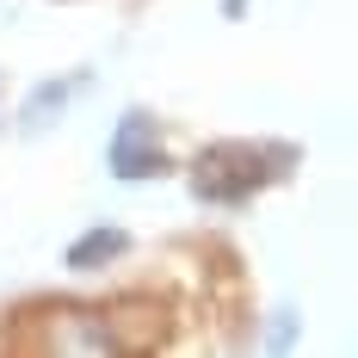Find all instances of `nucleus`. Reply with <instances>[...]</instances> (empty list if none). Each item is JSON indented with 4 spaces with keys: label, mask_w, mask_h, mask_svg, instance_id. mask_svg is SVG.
I'll return each mask as SVG.
<instances>
[{
    "label": "nucleus",
    "mask_w": 358,
    "mask_h": 358,
    "mask_svg": "<svg viewBox=\"0 0 358 358\" xmlns=\"http://www.w3.org/2000/svg\"><path fill=\"white\" fill-rule=\"evenodd\" d=\"M19 346L56 358H106V352H130L136 340L124 334V309H37L19 327Z\"/></svg>",
    "instance_id": "f257e3e1"
},
{
    "label": "nucleus",
    "mask_w": 358,
    "mask_h": 358,
    "mask_svg": "<svg viewBox=\"0 0 358 358\" xmlns=\"http://www.w3.org/2000/svg\"><path fill=\"white\" fill-rule=\"evenodd\" d=\"M266 179V161L253 155V148H241V143H216V148H204L198 155V198H216V204H235V198H248L253 185Z\"/></svg>",
    "instance_id": "f03ea898"
},
{
    "label": "nucleus",
    "mask_w": 358,
    "mask_h": 358,
    "mask_svg": "<svg viewBox=\"0 0 358 358\" xmlns=\"http://www.w3.org/2000/svg\"><path fill=\"white\" fill-rule=\"evenodd\" d=\"M167 161H161V136H155V124H148L143 111H124V124L111 130V173L117 179H148L161 173Z\"/></svg>",
    "instance_id": "7ed1b4c3"
},
{
    "label": "nucleus",
    "mask_w": 358,
    "mask_h": 358,
    "mask_svg": "<svg viewBox=\"0 0 358 358\" xmlns=\"http://www.w3.org/2000/svg\"><path fill=\"white\" fill-rule=\"evenodd\" d=\"M124 248H130V235L99 222V229H87V235L69 248V266H74V272H99V266H106V259H117Z\"/></svg>",
    "instance_id": "20e7f679"
},
{
    "label": "nucleus",
    "mask_w": 358,
    "mask_h": 358,
    "mask_svg": "<svg viewBox=\"0 0 358 358\" xmlns=\"http://www.w3.org/2000/svg\"><path fill=\"white\" fill-rule=\"evenodd\" d=\"M74 87H80V80H56V87H43V93H31V106H25V124H50V111H62L74 99Z\"/></svg>",
    "instance_id": "39448f33"
},
{
    "label": "nucleus",
    "mask_w": 358,
    "mask_h": 358,
    "mask_svg": "<svg viewBox=\"0 0 358 358\" xmlns=\"http://www.w3.org/2000/svg\"><path fill=\"white\" fill-rule=\"evenodd\" d=\"M253 0H222V13H248Z\"/></svg>",
    "instance_id": "423d86ee"
}]
</instances>
